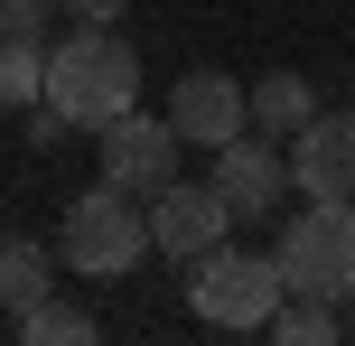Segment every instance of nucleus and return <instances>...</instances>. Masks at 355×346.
<instances>
[{
	"instance_id": "f257e3e1",
	"label": "nucleus",
	"mask_w": 355,
	"mask_h": 346,
	"mask_svg": "<svg viewBox=\"0 0 355 346\" xmlns=\"http://www.w3.org/2000/svg\"><path fill=\"white\" fill-rule=\"evenodd\" d=\"M37 103H47L56 122H75V131H103L112 112L141 103V56H131L112 28L75 19V37L47 47V94H37Z\"/></svg>"
},
{
	"instance_id": "f03ea898",
	"label": "nucleus",
	"mask_w": 355,
	"mask_h": 346,
	"mask_svg": "<svg viewBox=\"0 0 355 346\" xmlns=\"http://www.w3.org/2000/svg\"><path fill=\"white\" fill-rule=\"evenodd\" d=\"M150 253V206L131 197V187H85V197L66 206V225H56V262L85 281H122L131 262Z\"/></svg>"
},
{
	"instance_id": "7ed1b4c3",
	"label": "nucleus",
	"mask_w": 355,
	"mask_h": 346,
	"mask_svg": "<svg viewBox=\"0 0 355 346\" xmlns=\"http://www.w3.org/2000/svg\"><path fill=\"white\" fill-rule=\"evenodd\" d=\"M281 281L327 300V309L355 300V197H309L281 225Z\"/></svg>"
},
{
	"instance_id": "20e7f679",
	"label": "nucleus",
	"mask_w": 355,
	"mask_h": 346,
	"mask_svg": "<svg viewBox=\"0 0 355 346\" xmlns=\"http://www.w3.org/2000/svg\"><path fill=\"white\" fill-rule=\"evenodd\" d=\"M281 262L271 253H196L187 262V309L206 318V328H225V337H262L271 328V309H281Z\"/></svg>"
},
{
	"instance_id": "39448f33",
	"label": "nucleus",
	"mask_w": 355,
	"mask_h": 346,
	"mask_svg": "<svg viewBox=\"0 0 355 346\" xmlns=\"http://www.w3.org/2000/svg\"><path fill=\"white\" fill-rule=\"evenodd\" d=\"M225 225H234V206L215 197V178H168V187H150V253L196 262V253L225 243Z\"/></svg>"
},
{
	"instance_id": "423d86ee",
	"label": "nucleus",
	"mask_w": 355,
	"mask_h": 346,
	"mask_svg": "<svg viewBox=\"0 0 355 346\" xmlns=\"http://www.w3.org/2000/svg\"><path fill=\"white\" fill-rule=\"evenodd\" d=\"M94 141H103V178H112V187H131V197L168 187V178H178V150H187V141L168 131V112L150 122L141 103H131V112H112V122L94 131Z\"/></svg>"
},
{
	"instance_id": "0eeeda50",
	"label": "nucleus",
	"mask_w": 355,
	"mask_h": 346,
	"mask_svg": "<svg viewBox=\"0 0 355 346\" xmlns=\"http://www.w3.org/2000/svg\"><path fill=\"white\" fill-rule=\"evenodd\" d=\"M168 131L187 150H225L234 131H252V94L234 85V75H178V94H168Z\"/></svg>"
},
{
	"instance_id": "6e6552de",
	"label": "nucleus",
	"mask_w": 355,
	"mask_h": 346,
	"mask_svg": "<svg viewBox=\"0 0 355 346\" xmlns=\"http://www.w3.org/2000/svg\"><path fill=\"white\" fill-rule=\"evenodd\" d=\"M281 141L271 131H234L225 150H215V197L234 206V216H281Z\"/></svg>"
},
{
	"instance_id": "1a4fd4ad",
	"label": "nucleus",
	"mask_w": 355,
	"mask_h": 346,
	"mask_svg": "<svg viewBox=\"0 0 355 346\" xmlns=\"http://www.w3.org/2000/svg\"><path fill=\"white\" fill-rule=\"evenodd\" d=\"M290 187L300 197H355V112H318L290 141Z\"/></svg>"
},
{
	"instance_id": "9d476101",
	"label": "nucleus",
	"mask_w": 355,
	"mask_h": 346,
	"mask_svg": "<svg viewBox=\"0 0 355 346\" xmlns=\"http://www.w3.org/2000/svg\"><path fill=\"white\" fill-rule=\"evenodd\" d=\"M252 94V131H271V141H300L309 122H318V94H309V75H281L271 66L262 85H243Z\"/></svg>"
},
{
	"instance_id": "9b49d317",
	"label": "nucleus",
	"mask_w": 355,
	"mask_h": 346,
	"mask_svg": "<svg viewBox=\"0 0 355 346\" xmlns=\"http://www.w3.org/2000/svg\"><path fill=\"white\" fill-rule=\"evenodd\" d=\"M47 291H56V253L37 234H0V309L19 318V309H37Z\"/></svg>"
},
{
	"instance_id": "f8f14e48",
	"label": "nucleus",
	"mask_w": 355,
	"mask_h": 346,
	"mask_svg": "<svg viewBox=\"0 0 355 346\" xmlns=\"http://www.w3.org/2000/svg\"><path fill=\"white\" fill-rule=\"evenodd\" d=\"M346 318L327 309V300H309V291H281V309H271V328L262 337H281V346H327Z\"/></svg>"
},
{
	"instance_id": "ddd939ff",
	"label": "nucleus",
	"mask_w": 355,
	"mask_h": 346,
	"mask_svg": "<svg viewBox=\"0 0 355 346\" xmlns=\"http://www.w3.org/2000/svg\"><path fill=\"white\" fill-rule=\"evenodd\" d=\"M19 337L28 346H94V309H75V300H37V309H19Z\"/></svg>"
},
{
	"instance_id": "4468645a",
	"label": "nucleus",
	"mask_w": 355,
	"mask_h": 346,
	"mask_svg": "<svg viewBox=\"0 0 355 346\" xmlns=\"http://www.w3.org/2000/svg\"><path fill=\"white\" fill-rule=\"evenodd\" d=\"M37 94H47V37L0 28V103H37Z\"/></svg>"
},
{
	"instance_id": "2eb2a0df",
	"label": "nucleus",
	"mask_w": 355,
	"mask_h": 346,
	"mask_svg": "<svg viewBox=\"0 0 355 346\" xmlns=\"http://www.w3.org/2000/svg\"><path fill=\"white\" fill-rule=\"evenodd\" d=\"M47 19H56V0H0V28L10 37H47Z\"/></svg>"
},
{
	"instance_id": "dca6fc26",
	"label": "nucleus",
	"mask_w": 355,
	"mask_h": 346,
	"mask_svg": "<svg viewBox=\"0 0 355 346\" xmlns=\"http://www.w3.org/2000/svg\"><path fill=\"white\" fill-rule=\"evenodd\" d=\"M56 10H66V19H94V28H112V19H122L131 0H56Z\"/></svg>"
}]
</instances>
